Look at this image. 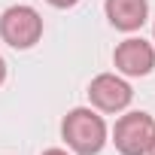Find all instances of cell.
Masks as SVG:
<instances>
[{
    "label": "cell",
    "instance_id": "obj_1",
    "mask_svg": "<svg viewBox=\"0 0 155 155\" xmlns=\"http://www.w3.org/2000/svg\"><path fill=\"white\" fill-rule=\"evenodd\" d=\"M61 131H64L67 146L76 149L79 155H94L107 143V125L91 110H73V113H67Z\"/></svg>",
    "mask_w": 155,
    "mask_h": 155
},
{
    "label": "cell",
    "instance_id": "obj_2",
    "mask_svg": "<svg viewBox=\"0 0 155 155\" xmlns=\"http://www.w3.org/2000/svg\"><path fill=\"white\" fill-rule=\"evenodd\" d=\"M43 34V18L34 6H9L0 15V37L15 49H31Z\"/></svg>",
    "mask_w": 155,
    "mask_h": 155
},
{
    "label": "cell",
    "instance_id": "obj_3",
    "mask_svg": "<svg viewBox=\"0 0 155 155\" xmlns=\"http://www.w3.org/2000/svg\"><path fill=\"white\" fill-rule=\"evenodd\" d=\"M113 140L122 155H146L155 140V119L146 113H128L116 122Z\"/></svg>",
    "mask_w": 155,
    "mask_h": 155
},
{
    "label": "cell",
    "instance_id": "obj_4",
    "mask_svg": "<svg viewBox=\"0 0 155 155\" xmlns=\"http://www.w3.org/2000/svg\"><path fill=\"white\" fill-rule=\"evenodd\" d=\"M88 97H91L94 107H101L107 113H116V110H125L131 104V85L125 79H119V76H113V73H104L91 82Z\"/></svg>",
    "mask_w": 155,
    "mask_h": 155
},
{
    "label": "cell",
    "instance_id": "obj_5",
    "mask_svg": "<svg viewBox=\"0 0 155 155\" xmlns=\"http://www.w3.org/2000/svg\"><path fill=\"white\" fill-rule=\"evenodd\" d=\"M116 67L128 76H146L155 67V52L146 40H125L116 49Z\"/></svg>",
    "mask_w": 155,
    "mask_h": 155
},
{
    "label": "cell",
    "instance_id": "obj_6",
    "mask_svg": "<svg viewBox=\"0 0 155 155\" xmlns=\"http://www.w3.org/2000/svg\"><path fill=\"white\" fill-rule=\"evenodd\" d=\"M146 0H107V18L119 31H137L146 21Z\"/></svg>",
    "mask_w": 155,
    "mask_h": 155
},
{
    "label": "cell",
    "instance_id": "obj_7",
    "mask_svg": "<svg viewBox=\"0 0 155 155\" xmlns=\"http://www.w3.org/2000/svg\"><path fill=\"white\" fill-rule=\"evenodd\" d=\"M49 3H52V6H73L76 0H49Z\"/></svg>",
    "mask_w": 155,
    "mask_h": 155
},
{
    "label": "cell",
    "instance_id": "obj_8",
    "mask_svg": "<svg viewBox=\"0 0 155 155\" xmlns=\"http://www.w3.org/2000/svg\"><path fill=\"white\" fill-rule=\"evenodd\" d=\"M6 79V64H3V58H0V82Z\"/></svg>",
    "mask_w": 155,
    "mask_h": 155
},
{
    "label": "cell",
    "instance_id": "obj_9",
    "mask_svg": "<svg viewBox=\"0 0 155 155\" xmlns=\"http://www.w3.org/2000/svg\"><path fill=\"white\" fill-rule=\"evenodd\" d=\"M43 155H67L64 149H49V152H43Z\"/></svg>",
    "mask_w": 155,
    "mask_h": 155
},
{
    "label": "cell",
    "instance_id": "obj_10",
    "mask_svg": "<svg viewBox=\"0 0 155 155\" xmlns=\"http://www.w3.org/2000/svg\"><path fill=\"white\" fill-rule=\"evenodd\" d=\"M149 155H155V140H152V146H149Z\"/></svg>",
    "mask_w": 155,
    "mask_h": 155
}]
</instances>
